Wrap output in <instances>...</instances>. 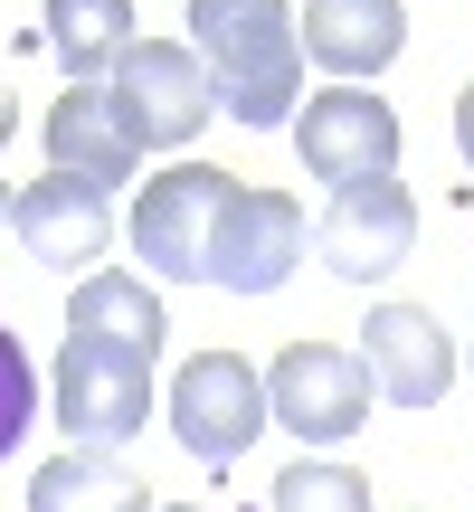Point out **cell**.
I'll use <instances>...</instances> for the list:
<instances>
[{"mask_svg":"<svg viewBox=\"0 0 474 512\" xmlns=\"http://www.w3.org/2000/svg\"><path fill=\"white\" fill-rule=\"evenodd\" d=\"M190 48H200L209 86L237 124H285L304 105V38H294V0H190Z\"/></svg>","mask_w":474,"mask_h":512,"instance_id":"1","label":"cell"},{"mask_svg":"<svg viewBox=\"0 0 474 512\" xmlns=\"http://www.w3.org/2000/svg\"><path fill=\"white\" fill-rule=\"evenodd\" d=\"M105 105L124 114V133L143 152H181L190 133L219 114V86H209L200 48H171V38H133L105 76Z\"/></svg>","mask_w":474,"mask_h":512,"instance_id":"2","label":"cell"},{"mask_svg":"<svg viewBox=\"0 0 474 512\" xmlns=\"http://www.w3.org/2000/svg\"><path fill=\"white\" fill-rule=\"evenodd\" d=\"M370 399H380V389H370L361 351H342V342H285V351H275V370H266V418H285L304 446L361 437Z\"/></svg>","mask_w":474,"mask_h":512,"instance_id":"3","label":"cell"},{"mask_svg":"<svg viewBox=\"0 0 474 512\" xmlns=\"http://www.w3.org/2000/svg\"><path fill=\"white\" fill-rule=\"evenodd\" d=\"M266 427V370L237 361V351H200V361L171 370V437L200 465H237Z\"/></svg>","mask_w":474,"mask_h":512,"instance_id":"4","label":"cell"},{"mask_svg":"<svg viewBox=\"0 0 474 512\" xmlns=\"http://www.w3.org/2000/svg\"><path fill=\"white\" fill-rule=\"evenodd\" d=\"M57 427H67V446H124V437H143V427H152V361L67 332V351H57Z\"/></svg>","mask_w":474,"mask_h":512,"instance_id":"5","label":"cell"},{"mask_svg":"<svg viewBox=\"0 0 474 512\" xmlns=\"http://www.w3.org/2000/svg\"><path fill=\"white\" fill-rule=\"evenodd\" d=\"M228 171L219 162H171L162 181H143L133 200V256H152L162 285H200V256H209V228L228 209Z\"/></svg>","mask_w":474,"mask_h":512,"instance_id":"6","label":"cell"},{"mask_svg":"<svg viewBox=\"0 0 474 512\" xmlns=\"http://www.w3.org/2000/svg\"><path fill=\"white\" fill-rule=\"evenodd\" d=\"M304 256V209L285 190H228L219 228H209V256H200V285H228V294H275Z\"/></svg>","mask_w":474,"mask_h":512,"instance_id":"7","label":"cell"},{"mask_svg":"<svg viewBox=\"0 0 474 512\" xmlns=\"http://www.w3.org/2000/svg\"><path fill=\"white\" fill-rule=\"evenodd\" d=\"M294 143H304V171L332 181V190L342 181H389L399 171V114L370 86H323V95H304Z\"/></svg>","mask_w":474,"mask_h":512,"instance_id":"8","label":"cell"},{"mask_svg":"<svg viewBox=\"0 0 474 512\" xmlns=\"http://www.w3.org/2000/svg\"><path fill=\"white\" fill-rule=\"evenodd\" d=\"M408 238H418V200L399 190V171H389V181H342V190H332V209L313 219L323 266L351 275V285H380V275L408 256Z\"/></svg>","mask_w":474,"mask_h":512,"instance_id":"9","label":"cell"},{"mask_svg":"<svg viewBox=\"0 0 474 512\" xmlns=\"http://www.w3.org/2000/svg\"><path fill=\"white\" fill-rule=\"evenodd\" d=\"M10 228L29 238V256L48 275H95L114 247V200L95 181H76V171H48V181H29L10 200Z\"/></svg>","mask_w":474,"mask_h":512,"instance_id":"10","label":"cell"},{"mask_svg":"<svg viewBox=\"0 0 474 512\" xmlns=\"http://www.w3.org/2000/svg\"><path fill=\"white\" fill-rule=\"evenodd\" d=\"M361 370H370V389L389 408H437L456 389V342L437 332L427 304H380L361 323Z\"/></svg>","mask_w":474,"mask_h":512,"instance_id":"11","label":"cell"},{"mask_svg":"<svg viewBox=\"0 0 474 512\" xmlns=\"http://www.w3.org/2000/svg\"><path fill=\"white\" fill-rule=\"evenodd\" d=\"M304 57L313 67H332L342 86H361V76H380L389 57L408 48V10L399 0H304Z\"/></svg>","mask_w":474,"mask_h":512,"instance_id":"12","label":"cell"},{"mask_svg":"<svg viewBox=\"0 0 474 512\" xmlns=\"http://www.w3.org/2000/svg\"><path fill=\"white\" fill-rule=\"evenodd\" d=\"M133 162H143V143L105 105V86H67L48 105V171H76V181L114 190V181H133Z\"/></svg>","mask_w":474,"mask_h":512,"instance_id":"13","label":"cell"},{"mask_svg":"<svg viewBox=\"0 0 474 512\" xmlns=\"http://www.w3.org/2000/svg\"><path fill=\"white\" fill-rule=\"evenodd\" d=\"M67 332H76V342H105V351H143V361H162V342H171V313H162V294H152L143 275H124V266H95V275H76Z\"/></svg>","mask_w":474,"mask_h":512,"instance_id":"14","label":"cell"},{"mask_svg":"<svg viewBox=\"0 0 474 512\" xmlns=\"http://www.w3.org/2000/svg\"><path fill=\"white\" fill-rule=\"evenodd\" d=\"M38 38L67 67V86H105L114 57L133 48V0H48L38 10Z\"/></svg>","mask_w":474,"mask_h":512,"instance_id":"15","label":"cell"},{"mask_svg":"<svg viewBox=\"0 0 474 512\" xmlns=\"http://www.w3.org/2000/svg\"><path fill=\"white\" fill-rule=\"evenodd\" d=\"M29 512H143V475L114 465V446H67L29 475Z\"/></svg>","mask_w":474,"mask_h":512,"instance_id":"16","label":"cell"},{"mask_svg":"<svg viewBox=\"0 0 474 512\" xmlns=\"http://www.w3.org/2000/svg\"><path fill=\"white\" fill-rule=\"evenodd\" d=\"M266 512H370V475H351V465H304V456H294L285 475H275Z\"/></svg>","mask_w":474,"mask_h":512,"instance_id":"17","label":"cell"},{"mask_svg":"<svg viewBox=\"0 0 474 512\" xmlns=\"http://www.w3.org/2000/svg\"><path fill=\"white\" fill-rule=\"evenodd\" d=\"M29 418H38V370L19 351V332H0V456L29 437Z\"/></svg>","mask_w":474,"mask_h":512,"instance_id":"18","label":"cell"},{"mask_svg":"<svg viewBox=\"0 0 474 512\" xmlns=\"http://www.w3.org/2000/svg\"><path fill=\"white\" fill-rule=\"evenodd\" d=\"M456 152H465V171H474V86L456 95Z\"/></svg>","mask_w":474,"mask_h":512,"instance_id":"19","label":"cell"},{"mask_svg":"<svg viewBox=\"0 0 474 512\" xmlns=\"http://www.w3.org/2000/svg\"><path fill=\"white\" fill-rule=\"evenodd\" d=\"M19 133V105H10V76H0V143Z\"/></svg>","mask_w":474,"mask_h":512,"instance_id":"20","label":"cell"},{"mask_svg":"<svg viewBox=\"0 0 474 512\" xmlns=\"http://www.w3.org/2000/svg\"><path fill=\"white\" fill-rule=\"evenodd\" d=\"M162 512H209V503H162Z\"/></svg>","mask_w":474,"mask_h":512,"instance_id":"21","label":"cell"},{"mask_svg":"<svg viewBox=\"0 0 474 512\" xmlns=\"http://www.w3.org/2000/svg\"><path fill=\"white\" fill-rule=\"evenodd\" d=\"M0 219H10V190H0Z\"/></svg>","mask_w":474,"mask_h":512,"instance_id":"22","label":"cell"},{"mask_svg":"<svg viewBox=\"0 0 474 512\" xmlns=\"http://www.w3.org/2000/svg\"><path fill=\"white\" fill-rule=\"evenodd\" d=\"M465 370H474V351H465Z\"/></svg>","mask_w":474,"mask_h":512,"instance_id":"23","label":"cell"}]
</instances>
